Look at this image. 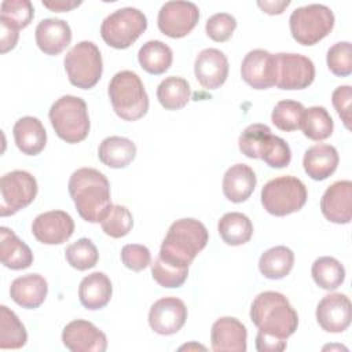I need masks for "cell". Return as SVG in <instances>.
Wrapping results in <instances>:
<instances>
[{"label":"cell","instance_id":"obj_16","mask_svg":"<svg viewBox=\"0 0 352 352\" xmlns=\"http://www.w3.org/2000/svg\"><path fill=\"white\" fill-rule=\"evenodd\" d=\"M32 232L44 245H59L73 235L74 221L63 210H48L33 220Z\"/></svg>","mask_w":352,"mask_h":352},{"label":"cell","instance_id":"obj_17","mask_svg":"<svg viewBox=\"0 0 352 352\" xmlns=\"http://www.w3.org/2000/svg\"><path fill=\"white\" fill-rule=\"evenodd\" d=\"M316 320L327 333H342L351 324V300L341 293L324 296L316 307Z\"/></svg>","mask_w":352,"mask_h":352},{"label":"cell","instance_id":"obj_45","mask_svg":"<svg viewBox=\"0 0 352 352\" xmlns=\"http://www.w3.org/2000/svg\"><path fill=\"white\" fill-rule=\"evenodd\" d=\"M121 261L132 271H142L150 265L151 254L144 245L128 243L121 249Z\"/></svg>","mask_w":352,"mask_h":352},{"label":"cell","instance_id":"obj_49","mask_svg":"<svg viewBox=\"0 0 352 352\" xmlns=\"http://www.w3.org/2000/svg\"><path fill=\"white\" fill-rule=\"evenodd\" d=\"M290 4L289 0L286 1H257V6L267 14L275 15V14H282L283 10Z\"/></svg>","mask_w":352,"mask_h":352},{"label":"cell","instance_id":"obj_50","mask_svg":"<svg viewBox=\"0 0 352 352\" xmlns=\"http://www.w3.org/2000/svg\"><path fill=\"white\" fill-rule=\"evenodd\" d=\"M81 1H70V0H54V1H43V6L50 8L51 11L55 12H62V11H69L77 6H80Z\"/></svg>","mask_w":352,"mask_h":352},{"label":"cell","instance_id":"obj_13","mask_svg":"<svg viewBox=\"0 0 352 352\" xmlns=\"http://www.w3.org/2000/svg\"><path fill=\"white\" fill-rule=\"evenodd\" d=\"M241 76L254 89H267L276 85V56L260 48L249 51L242 60Z\"/></svg>","mask_w":352,"mask_h":352},{"label":"cell","instance_id":"obj_26","mask_svg":"<svg viewBox=\"0 0 352 352\" xmlns=\"http://www.w3.org/2000/svg\"><path fill=\"white\" fill-rule=\"evenodd\" d=\"M111 282L103 272H92L87 275L78 286L80 302L89 311H96L106 307L111 298Z\"/></svg>","mask_w":352,"mask_h":352},{"label":"cell","instance_id":"obj_47","mask_svg":"<svg viewBox=\"0 0 352 352\" xmlns=\"http://www.w3.org/2000/svg\"><path fill=\"white\" fill-rule=\"evenodd\" d=\"M256 349L258 352H282L286 349V341L258 331L256 336Z\"/></svg>","mask_w":352,"mask_h":352},{"label":"cell","instance_id":"obj_38","mask_svg":"<svg viewBox=\"0 0 352 352\" xmlns=\"http://www.w3.org/2000/svg\"><path fill=\"white\" fill-rule=\"evenodd\" d=\"M151 275L160 286L166 289H176L186 282L188 268L172 264L158 256L151 264Z\"/></svg>","mask_w":352,"mask_h":352},{"label":"cell","instance_id":"obj_43","mask_svg":"<svg viewBox=\"0 0 352 352\" xmlns=\"http://www.w3.org/2000/svg\"><path fill=\"white\" fill-rule=\"evenodd\" d=\"M329 70L338 76L346 77L352 73V45L349 41H340L333 44L326 55Z\"/></svg>","mask_w":352,"mask_h":352},{"label":"cell","instance_id":"obj_2","mask_svg":"<svg viewBox=\"0 0 352 352\" xmlns=\"http://www.w3.org/2000/svg\"><path fill=\"white\" fill-rule=\"evenodd\" d=\"M250 319L260 333L287 340L298 326V315L289 300L278 292H263L252 302Z\"/></svg>","mask_w":352,"mask_h":352},{"label":"cell","instance_id":"obj_3","mask_svg":"<svg viewBox=\"0 0 352 352\" xmlns=\"http://www.w3.org/2000/svg\"><path fill=\"white\" fill-rule=\"evenodd\" d=\"M208 241L209 232L199 220L180 219L170 224L158 256L172 264L188 268L197 254L205 249Z\"/></svg>","mask_w":352,"mask_h":352},{"label":"cell","instance_id":"obj_39","mask_svg":"<svg viewBox=\"0 0 352 352\" xmlns=\"http://www.w3.org/2000/svg\"><path fill=\"white\" fill-rule=\"evenodd\" d=\"M100 226L106 235L111 238H122L132 230L133 217L128 208L122 205H111L100 220Z\"/></svg>","mask_w":352,"mask_h":352},{"label":"cell","instance_id":"obj_24","mask_svg":"<svg viewBox=\"0 0 352 352\" xmlns=\"http://www.w3.org/2000/svg\"><path fill=\"white\" fill-rule=\"evenodd\" d=\"M256 182V175L249 165L235 164L223 176V194L231 202H243L254 191Z\"/></svg>","mask_w":352,"mask_h":352},{"label":"cell","instance_id":"obj_31","mask_svg":"<svg viewBox=\"0 0 352 352\" xmlns=\"http://www.w3.org/2000/svg\"><path fill=\"white\" fill-rule=\"evenodd\" d=\"M172 59L173 52L170 47L160 40L146 41L138 52V60L140 66L150 74L165 73L170 67Z\"/></svg>","mask_w":352,"mask_h":352},{"label":"cell","instance_id":"obj_48","mask_svg":"<svg viewBox=\"0 0 352 352\" xmlns=\"http://www.w3.org/2000/svg\"><path fill=\"white\" fill-rule=\"evenodd\" d=\"M0 26H1V37H0V51L1 54L12 50L18 41V30L12 26H10L7 22L0 21Z\"/></svg>","mask_w":352,"mask_h":352},{"label":"cell","instance_id":"obj_35","mask_svg":"<svg viewBox=\"0 0 352 352\" xmlns=\"http://www.w3.org/2000/svg\"><path fill=\"white\" fill-rule=\"evenodd\" d=\"M315 283L324 290H334L342 285L345 279L344 265L334 257L323 256L314 261L311 268Z\"/></svg>","mask_w":352,"mask_h":352},{"label":"cell","instance_id":"obj_25","mask_svg":"<svg viewBox=\"0 0 352 352\" xmlns=\"http://www.w3.org/2000/svg\"><path fill=\"white\" fill-rule=\"evenodd\" d=\"M338 153L336 147L330 144H314L311 146L302 158L304 170L314 180H324L333 175L338 166Z\"/></svg>","mask_w":352,"mask_h":352},{"label":"cell","instance_id":"obj_46","mask_svg":"<svg viewBox=\"0 0 352 352\" xmlns=\"http://www.w3.org/2000/svg\"><path fill=\"white\" fill-rule=\"evenodd\" d=\"M333 106L336 107L338 116L341 117L344 125L351 128V102H352V89L349 85H340L333 91L331 95Z\"/></svg>","mask_w":352,"mask_h":352},{"label":"cell","instance_id":"obj_27","mask_svg":"<svg viewBox=\"0 0 352 352\" xmlns=\"http://www.w3.org/2000/svg\"><path fill=\"white\" fill-rule=\"evenodd\" d=\"M0 260L10 270H25L33 263L30 248L8 227L0 228Z\"/></svg>","mask_w":352,"mask_h":352},{"label":"cell","instance_id":"obj_19","mask_svg":"<svg viewBox=\"0 0 352 352\" xmlns=\"http://www.w3.org/2000/svg\"><path fill=\"white\" fill-rule=\"evenodd\" d=\"M194 73L204 88L217 89L228 77L227 56L217 48H205L195 58Z\"/></svg>","mask_w":352,"mask_h":352},{"label":"cell","instance_id":"obj_30","mask_svg":"<svg viewBox=\"0 0 352 352\" xmlns=\"http://www.w3.org/2000/svg\"><path fill=\"white\" fill-rule=\"evenodd\" d=\"M294 253L287 246L279 245L267 249L258 260L260 272L268 279H282L292 271Z\"/></svg>","mask_w":352,"mask_h":352},{"label":"cell","instance_id":"obj_44","mask_svg":"<svg viewBox=\"0 0 352 352\" xmlns=\"http://www.w3.org/2000/svg\"><path fill=\"white\" fill-rule=\"evenodd\" d=\"M236 28V19L228 12L213 14L205 25L206 34L219 43L227 41Z\"/></svg>","mask_w":352,"mask_h":352},{"label":"cell","instance_id":"obj_40","mask_svg":"<svg viewBox=\"0 0 352 352\" xmlns=\"http://www.w3.org/2000/svg\"><path fill=\"white\" fill-rule=\"evenodd\" d=\"M33 15L34 8L29 0H4L0 6V21L7 22L16 30L26 28Z\"/></svg>","mask_w":352,"mask_h":352},{"label":"cell","instance_id":"obj_42","mask_svg":"<svg viewBox=\"0 0 352 352\" xmlns=\"http://www.w3.org/2000/svg\"><path fill=\"white\" fill-rule=\"evenodd\" d=\"M260 158L271 168H285L292 161V151L282 138L271 133L263 144Z\"/></svg>","mask_w":352,"mask_h":352},{"label":"cell","instance_id":"obj_8","mask_svg":"<svg viewBox=\"0 0 352 352\" xmlns=\"http://www.w3.org/2000/svg\"><path fill=\"white\" fill-rule=\"evenodd\" d=\"M147 28L146 15L135 7H122L107 15L100 25V36L113 48L132 45Z\"/></svg>","mask_w":352,"mask_h":352},{"label":"cell","instance_id":"obj_32","mask_svg":"<svg viewBox=\"0 0 352 352\" xmlns=\"http://www.w3.org/2000/svg\"><path fill=\"white\" fill-rule=\"evenodd\" d=\"M191 96L190 84L183 77L169 76L164 78L157 88V99L166 110H179L184 107Z\"/></svg>","mask_w":352,"mask_h":352},{"label":"cell","instance_id":"obj_6","mask_svg":"<svg viewBox=\"0 0 352 352\" xmlns=\"http://www.w3.org/2000/svg\"><path fill=\"white\" fill-rule=\"evenodd\" d=\"M305 184L294 176H279L261 188V204L274 216H286L298 212L307 202Z\"/></svg>","mask_w":352,"mask_h":352},{"label":"cell","instance_id":"obj_12","mask_svg":"<svg viewBox=\"0 0 352 352\" xmlns=\"http://www.w3.org/2000/svg\"><path fill=\"white\" fill-rule=\"evenodd\" d=\"M278 76L276 87L280 89H304L314 82V62L301 54H275Z\"/></svg>","mask_w":352,"mask_h":352},{"label":"cell","instance_id":"obj_11","mask_svg":"<svg viewBox=\"0 0 352 352\" xmlns=\"http://www.w3.org/2000/svg\"><path fill=\"white\" fill-rule=\"evenodd\" d=\"M199 10L191 1H166L158 12L160 30L172 38L187 36L198 23Z\"/></svg>","mask_w":352,"mask_h":352},{"label":"cell","instance_id":"obj_22","mask_svg":"<svg viewBox=\"0 0 352 352\" xmlns=\"http://www.w3.org/2000/svg\"><path fill=\"white\" fill-rule=\"evenodd\" d=\"M48 293V283L40 274H28L11 282L10 296L14 302L26 309L38 308Z\"/></svg>","mask_w":352,"mask_h":352},{"label":"cell","instance_id":"obj_10","mask_svg":"<svg viewBox=\"0 0 352 352\" xmlns=\"http://www.w3.org/2000/svg\"><path fill=\"white\" fill-rule=\"evenodd\" d=\"M0 216H11L30 205L37 195V182L26 170H12L0 179Z\"/></svg>","mask_w":352,"mask_h":352},{"label":"cell","instance_id":"obj_4","mask_svg":"<svg viewBox=\"0 0 352 352\" xmlns=\"http://www.w3.org/2000/svg\"><path fill=\"white\" fill-rule=\"evenodd\" d=\"M109 98L116 114L125 121H136L148 110V96L140 77L131 70H121L109 82Z\"/></svg>","mask_w":352,"mask_h":352},{"label":"cell","instance_id":"obj_28","mask_svg":"<svg viewBox=\"0 0 352 352\" xmlns=\"http://www.w3.org/2000/svg\"><path fill=\"white\" fill-rule=\"evenodd\" d=\"M136 155L135 143L122 136H109L102 140L98 150L100 162L109 168L120 169L129 165Z\"/></svg>","mask_w":352,"mask_h":352},{"label":"cell","instance_id":"obj_37","mask_svg":"<svg viewBox=\"0 0 352 352\" xmlns=\"http://www.w3.org/2000/svg\"><path fill=\"white\" fill-rule=\"evenodd\" d=\"M65 256L67 263L78 271H85L95 267L99 260L98 249L88 238H80L78 241L70 243L65 250Z\"/></svg>","mask_w":352,"mask_h":352},{"label":"cell","instance_id":"obj_18","mask_svg":"<svg viewBox=\"0 0 352 352\" xmlns=\"http://www.w3.org/2000/svg\"><path fill=\"white\" fill-rule=\"evenodd\" d=\"M320 210L331 223H349L352 217V182L338 180L329 186L322 195Z\"/></svg>","mask_w":352,"mask_h":352},{"label":"cell","instance_id":"obj_20","mask_svg":"<svg viewBox=\"0 0 352 352\" xmlns=\"http://www.w3.org/2000/svg\"><path fill=\"white\" fill-rule=\"evenodd\" d=\"M246 340V327L235 318L223 316L212 326L210 341L214 352H245Z\"/></svg>","mask_w":352,"mask_h":352},{"label":"cell","instance_id":"obj_21","mask_svg":"<svg viewBox=\"0 0 352 352\" xmlns=\"http://www.w3.org/2000/svg\"><path fill=\"white\" fill-rule=\"evenodd\" d=\"M36 44L47 55L60 54L72 41V29L58 18H45L36 26Z\"/></svg>","mask_w":352,"mask_h":352},{"label":"cell","instance_id":"obj_15","mask_svg":"<svg viewBox=\"0 0 352 352\" xmlns=\"http://www.w3.org/2000/svg\"><path fill=\"white\" fill-rule=\"evenodd\" d=\"M62 341L72 352H104L107 348L104 333L84 319L67 323L62 331Z\"/></svg>","mask_w":352,"mask_h":352},{"label":"cell","instance_id":"obj_7","mask_svg":"<svg viewBox=\"0 0 352 352\" xmlns=\"http://www.w3.org/2000/svg\"><path fill=\"white\" fill-rule=\"evenodd\" d=\"M289 26L293 38L298 44L314 45L331 32L334 14L324 4H307L292 12Z\"/></svg>","mask_w":352,"mask_h":352},{"label":"cell","instance_id":"obj_34","mask_svg":"<svg viewBox=\"0 0 352 352\" xmlns=\"http://www.w3.org/2000/svg\"><path fill=\"white\" fill-rule=\"evenodd\" d=\"M28 341V333L19 318L8 307H0V348L18 349Z\"/></svg>","mask_w":352,"mask_h":352},{"label":"cell","instance_id":"obj_29","mask_svg":"<svg viewBox=\"0 0 352 352\" xmlns=\"http://www.w3.org/2000/svg\"><path fill=\"white\" fill-rule=\"evenodd\" d=\"M217 231L227 245L239 246L250 241L253 235V224L246 214L228 212L219 220Z\"/></svg>","mask_w":352,"mask_h":352},{"label":"cell","instance_id":"obj_9","mask_svg":"<svg viewBox=\"0 0 352 352\" xmlns=\"http://www.w3.org/2000/svg\"><path fill=\"white\" fill-rule=\"evenodd\" d=\"M65 70L69 81L81 89H89L99 81L103 72L102 55L92 41L77 43L65 56Z\"/></svg>","mask_w":352,"mask_h":352},{"label":"cell","instance_id":"obj_33","mask_svg":"<svg viewBox=\"0 0 352 352\" xmlns=\"http://www.w3.org/2000/svg\"><path fill=\"white\" fill-rule=\"evenodd\" d=\"M300 128L302 129L304 136L311 140L320 142L333 133L334 122L323 106H312L304 110Z\"/></svg>","mask_w":352,"mask_h":352},{"label":"cell","instance_id":"obj_14","mask_svg":"<svg viewBox=\"0 0 352 352\" xmlns=\"http://www.w3.org/2000/svg\"><path fill=\"white\" fill-rule=\"evenodd\" d=\"M187 320V307L177 297H164L157 300L148 311L150 327L161 334L170 336L177 333Z\"/></svg>","mask_w":352,"mask_h":352},{"label":"cell","instance_id":"obj_36","mask_svg":"<svg viewBox=\"0 0 352 352\" xmlns=\"http://www.w3.org/2000/svg\"><path fill=\"white\" fill-rule=\"evenodd\" d=\"M304 110V106L297 100H279L272 110L271 121L278 129L292 132L301 126Z\"/></svg>","mask_w":352,"mask_h":352},{"label":"cell","instance_id":"obj_23","mask_svg":"<svg viewBox=\"0 0 352 352\" xmlns=\"http://www.w3.org/2000/svg\"><path fill=\"white\" fill-rule=\"evenodd\" d=\"M16 147L26 155H37L47 143V132L37 117L25 116L12 128Z\"/></svg>","mask_w":352,"mask_h":352},{"label":"cell","instance_id":"obj_1","mask_svg":"<svg viewBox=\"0 0 352 352\" xmlns=\"http://www.w3.org/2000/svg\"><path fill=\"white\" fill-rule=\"evenodd\" d=\"M69 194L78 214L88 223H100L110 209V183L94 168H80L69 179Z\"/></svg>","mask_w":352,"mask_h":352},{"label":"cell","instance_id":"obj_41","mask_svg":"<svg viewBox=\"0 0 352 352\" xmlns=\"http://www.w3.org/2000/svg\"><path fill=\"white\" fill-rule=\"evenodd\" d=\"M271 135L270 126L265 124H252L243 129V132L239 135L238 146L242 154H245L248 158H260V151L263 148L264 142Z\"/></svg>","mask_w":352,"mask_h":352},{"label":"cell","instance_id":"obj_5","mask_svg":"<svg viewBox=\"0 0 352 352\" xmlns=\"http://www.w3.org/2000/svg\"><path fill=\"white\" fill-rule=\"evenodd\" d=\"M55 133L66 143H78L88 136L89 117L84 99L73 95L60 96L48 113Z\"/></svg>","mask_w":352,"mask_h":352}]
</instances>
